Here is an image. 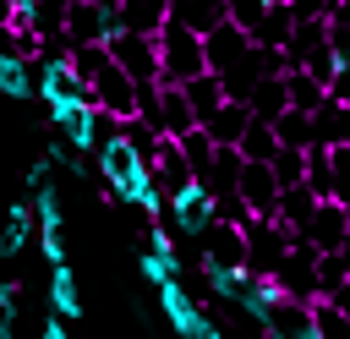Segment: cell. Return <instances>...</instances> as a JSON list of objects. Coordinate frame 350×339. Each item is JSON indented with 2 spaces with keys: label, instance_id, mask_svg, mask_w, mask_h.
Masks as SVG:
<instances>
[{
  "label": "cell",
  "instance_id": "6da1fadb",
  "mask_svg": "<svg viewBox=\"0 0 350 339\" xmlns=\"http://www.w3.org/2000/svg\"><path fill=\"white\" fill-rule=\"evenodd\" d=\"M153 55H159V82H170V87H186V82L208 77V71H202V38H191V33L175 27L170 16H164V27L153 33Z\"/></svg>",
  "mask_w": 350,
  "mask_h": 339
},
{
  "label": "cell",
  "instance_id": "7a4b0ae2",
  "mask_svg": "<svg viewBox=\"0 0 350 339\" xmlns=\"http://www.w3.org/2000/svg\"><path fill=\"white\" fill-rule=\"evenodd\" d=\"M202 273H208V268H202ZM208 290H213L219 301H230L241 317H257V323H262V312L279 301V290H273L268 279L246 273V268H230V273H208Z\"/></svg>",
  "mask_w": 350,
  "mask_h": 339
},
{
  "label": "cell",
  "instance_id": "3957f363",
  "mask_svg": "<svg viewBox=\"0 0 350 339\" xmlns=\"http://www.w3.org/2000/svg\"><path fill=\"white\" fill-rule=\"evenodd\" d=\"M104 55H109V66L115 71H126L137 87H153L159 82V55H153V38L148 33H109L104 38Z\"/></svg>",
  "mask_w": 350,
  "mask_h": 339
},
{
  "label": "cell",
  "instance_id": "277c9868",
  "mask_svg": "<svg viewBox=\"0 0 350 339\" xmlns=\"http://www.w3.org/2000/svg\"><path fill=\"white\" fill-rule=\"evenodd\" d=\"M241 241H246V273H257V279L273 284V268L284 262L290 235H284L273 219H246V224H241Z\"/></svg>",
  "mask_w": 350,
  "mask_h": 339
},
{
  "label": "cell",
  "instance_id": "5b68a950",
  "mask_svg": "<svg viewBox=\"0 0 350 339\" xmlns=\"http://www.w3.org/2000/svg\"><path fill=\"white\" fill-rule=\"evenodd\" d=\"M88 98H93V109L109 115V120H131V115H137V82H131L126 71H115V66H104V71L88 82Z\"/></svg>",
  "mask_w": 350,
  "mask_h": 339
},
{
  "label": "cell",
  "instance_id": "8992f818",
  "mask_svg": "<svg viewBox=\"0 0 350 339\" xmlns=\"http://www.w3.org/2000/svg\"><path fill=\"white\" fill-rule=\"evenodd\" d=\"M202 268L208 273H230V268H246V241H241V224H224L213 219L202 235Z\"/></svg>",
  "mask_w": 350,
  "mask_h": 339
},
{
  "label": "cell",
  "instance_id": "52a82bcc",
  "mask_svg": "<svg viewBox=\"0 0 350 339\" xmlns=\"http://www.w3.org/2000/svg\"><path fill=\"white\" fill-rule=\"evenodd\" d=\"M109 33H120V16H115V11H98V5H88V0H66V27H60L66 49H71V44H104Z\"/></svg>",
  "mask_w": 350,
  "mask_h": 339
},
{
  "label": "cell",
  "instance_id": "ba28073f",
  "mask_svg": "<svg viewBox=\"0 0 350 339\" xmlns=\"http://www.w3.org/2000/svg\"><path fill=\"white\" fill-rule=\"evenodd\" d=\"M312 262H317V252H312L306 241H290L284 262L273 268V290H279L284 301H301V306H312Z\"/></svg>",
  "mask_w": 350,
  "mask_h": 339
},
{
  "label": "cell",
  "instance_id": "9c48e42d",
  "mask_svg": "<svg viewBox=\"0 0 350 339\" xmlns=\"http://www.w3.org/2000/svg\"><path fill=\"white\" fill-rule=\"evenodd\" d=\"M235 197H241L246 219H273V202H279V180H273V170H268V164H241Z\"/></svg>",
  "mask_w": 350,
  "mask_h": 339
},
{
  "label": "cell",
  "instance_id": "30bf717a",
  "mask_svg": "<svg viewBox=\"0 0 350 339\" xmlns=\"http://www.w3.org/2000/svg\"><path fill=\"white\" fill-rule=\"evenodd\" d=\"M159 224H175V230H186V235H202V230L213 224V191H208V186H186L180 197L164 202V219H159Z\"/></svg>",
  "mask_w": 350,
  "mask_h": 339
},
{
  "label": "cell",
  "instance_id": "8fae6325",
  "mask_svg": "<svg viewBox=\"0 0 350 339\" xmlns=\"http://www.w3.org/2000/svg\"><path fill=\"white\" fill-rule=\"evenodd\" d=\"M295 241H306L317 257L345 252V246H350V241H345V208H339V202H317V208H312V219H306V230H301Z\"/></svg>",
  "mask_w": 350,
  "mask_h": 339
},
{
  "label": "cell",
  "instance_id": "7c38bea8",
  "mask_svg": "<svg viewBox=\"0 0 350 339\" xmlns=\"http://www.w3.org/2000/svg\"><path fill=\"white\" fill-rule=\"evenodd\" d=\"M268 339H317V328H312V306H301V301H273L268 312H262V323H257Z\"/></svg>",
  "mask_w": 350,
  "mask_h": 339
},
{
  "label": "cell",
  "instance_id": "4fadbf2b",
  "mask_svg": "<svg viewBox=\"0 0 350 339\" xmlns=\"http://www.w3.org/2000/svg\"><path fill=\"white\" fill-rule=\"evenodd\" d=\"M246 49H252V38H246L241 27H230V22H224V27H213V33L202 38V71H208V77H224Z\"/></svg>",
  "mask_w": 350,
  "mask_h": 339
},
{
  "label": "cell",
  "instance_id": "5bb4252c",
  "mask_svg": "<svg viewBox=\"0 0 350 339\" xmlns=\"http://www.w3.org/2000/svg\"><path fill=\"white\" fill-rule=\"evenodd\" d=\"M148 170H153V186H159V197H164V202H170V197H180L186 186H197L191 164L180 159V148H175L170 137L159 142V153H153V164H148Z\"/></svg>",
  "mask_w": 350,
  "mask_h": 339
},
{
  "label": "cell",
  "instance_id": "9a60e30c",
  "mask_svg": "<svg viewBox=\"0 0 350 339\" xmlns=\"http://www.w3.org/2000/svg\"><path fill=\"white\" fill-rule=\"evenodd\" d=\"M170 22L191 38H208L213 27H224V0H170Z\"/></svg>",
  "mask_w": 350,
  "mask_h": 339
},
{
  "label": "cell",
  "instance_id": "2e32d148",
  "mask_svg": "<svg viewBox=\"0 0 350 339\" xmlns=\"http://www.w3.org/2000/svg\"><path fill=\"white\" fill-rule=\"evenodd\" d=\"M312 208H317V202H312V191H306V186H290V191H279V202H273V224H279V230L295 241V235L306 230Z\"/></svg>",
  "mask_w": 350,
  "mask_h": 339
},
{
  "label": "cell",
  "instance_id": "e0dca14e",
  "mask_svg": "<svg viewBox=\"0 0 350 339\" xmlns=\"http://www.w3.org/2000/svg\"><path fill=\"white\" fill-rule=\"evenodd\" d=\"M115 16H120L126 33H148V38H153V33L164 27V16H170V0H120Z\"/></svg>",
  "mask_w": 350,
  "mask_h": 339
},
{
  "label": "cell",
  "instance_id": "ac0fdd59",
  "mask_svg": "<svg viewBox=\"0 0 350 339\" xmlns=\"http://www.w3.org/2000/svg\"><path fill=\"white\" fill-rule=\"evenodd\" d=\"M49 306L60 317H82V284H77V268L71 262L49 268Z\"/></svg>",
  "mask_w": 350,
  "mask_h": 339
},
{
  "label": "cell",
  "instance_id": "d6986e66",
  "mask_svg": "<svg viewBox=\"0 0 350 339\" xmlns=\"http://www.w3.org/2000/svg\"><path fill=\"white\" fill-rule=\"evenodd\" d=\"M284 109H290V104H284V77H262V82L246 93V115H257V120H268V126H273Z\"/></svg>",
  "mask_w": 350,
  "mask_h": 339
},
{
  "label": "cell",
  "instance_id": "ffe728a7",
  "mask_svg": "<svg viewBox=\"0 0 350 339\" xmlns=\"http://www.w3.org/2000/svg\"><path fill=\"white\" fill-rule=\"evenodd\" d=\"M235 153H241V164H268L273 153H279V142H273V126L268 120H246V131H241V142H235Z\"/></svg>",
  "mask_w": 350,
  "mask_h": 339
},
{
  "label": "cell",
  "instance_id": "44dd1931",
  "mask_svg": "<svg viewBox=\"0 0 350 339\" xmlns=\"http://www.w3.org/2000/svg\"><path fill=\"white\" fill-rule=\"evenodd\" d=\"M284 104L301 109V115H317V109L328 104V93H323V82H312L306 71H284Z\"/></svg>",
  "mask_w": 350,
  "mask_h": 339
},
{
  "label": "cell",
  "instance_id": "7402d4cb",
  "mask_svg": "<svg viewBox=\"0 0 350 339\" xmlns=\"http://www.w3.org/2000/svg\"><path fill=\"white\" fill-rule=\"evenodd\" d=\"M246 120H252V115H246V104H230V98H224V104H219V115H213L202 131L213 137V148H235V142H241V131H246Z\"/></svg>",
  "mask_w": 350,
  "mask_h": 339
},
{
  "label": "cell",
  "instance_id": "603a6c76",
  "mask_svg": "<svg viewBox=\"0 0 350 339\" xmlns=\"http://www.w3.org/2000/svg\"><path fill=\"white\" fill-rule=\"evenodd\" d=\"M27 241H33V213L16 202V208H5V219H0V262H5V257H16Z\"/></svg>",
  "mask_w": 350,
  "mask_h": 339
},
{
  "label": "cell",
  "instance_id": "cb8c5ba5",
  "mask_svg": "<svg viewBox=\"0 0 350 339\" xmlns=\"http://www.w3.org/2000/svg\"><path fill=\"white\" fill-rule=\"evenodd\" d=\"M290 33H295L290 11H284V5H268V11H262V22H257V33H252V44H257V49H284V44H290Z\"/></svg>",
  "mask_w": 350,
  "mask_h": 339
},
{
  "label": "cell",
  "instance_id": "d4e9b609",
  "mask_svg": "<svg viewBox=\"0 0 350 339\" xmlns=\"http://www.w3.org/2000/svg\"><path fill=\"white\" fill-rule=\"evenodd\" d=\"M180 93H186V104H191V120H197V126H208V120L219 115V104H224V93H219V82H213V77H197V82H186Z\"/></svg>",
  "mask_w": 350,
  "mask_h": 339
},
{
  "label": "cell",
  "instance_id": "484cf974",
  "mask_svg": "<svg viewBox=\"0 0 350 339\" xmlns=\"http://www.w3.org/2000/svg\"><path fill=\"white\" fill-rule=\"evenodd\" d=\"M0 98H33V60L0 55Z\"/></svg>",
  "mask_w": 350,
  "mask_h": 339
},
{
  "label": "cell",
  "instance_id": "4316f807",
  "mask_svg": "<svg viewBox=\"0 0 350 339\" xmlns=\"http://www.w3.org/2000/svg\"><path fill=\"white\" fill-rule=\"evenodd\" d=\"M273 142H279V148H295V153H306V148H312V115H301V109H284V115L273 120Z\"/></svg>",
  "mask_w": 350,
  "mask_h": 339
},
{
  "label": "cell",
  "instance_id": "83f0119b",
  "mask_svg": "<svg viewBox=\"0 0 350 339\" xmlns=\"http://www.w3.org/2000/svg\"><path fill=\"white\" fill-rule=\"evenodd\" d=\"M323 33H328V49L334 60H350V0H334L328 16H323Z\"/></svg>",
  "mask_w": 350,
  "mask_h": 339
},
{
  "label": "cell",
  "instance_id": "f1b7e54d",
  "mask_svg": "<svg viewBox=\"0 0 350 339\" xmlns=\"http://www.w3.org/2000/svg\"><path fill=\"white\" fill-rule=\"evenodd\" d=\"M66 66L77 71V82H93V77L109 66V55H104V44H71V49H66Z\"/></svg>",
  "mask_w": 350,
  "mask_h": 339
},
{
  "label": "cell",
  "instance_id": "f546056e",
  "mask_svg": "<svg viewBox=\"0 0 350 339\" xmlns=\"http://www.w3.org/2000/svg\"><path fill=\"white\" fill-rule=\"evenodd\" d=\"M175 148H180V159L191 164V175L202 180V170H208V159H213V137H208L202 126H191L186 137H175Z\"/></svg>",
  "mask_w": 350,
  "mask_h": 339
},
{
  "label": "cell",
  "instance_id": "4dcf8cb0",
  "mask_svg": "<svg viewBox=\"0 0 350 339\" xmlns=\"http://www.w3.org/2000/svg\"><path fill=\"white\" fill-rule=\"evenodd\" d=\"M268 170H273L279 191H290V186H301V180H306V153H295V148H279V153L268 159Z\"/></svg>",
  "mask_w": 350,
  "mask_h": 339
},
{
  "label": "cell",
  "instance_id": "1f68e13d",
  "mask_svg": "<svg viewBox=\"0 0 350 339\" xmlns=\"http://www.w3.org/2000/svg\"><path fill=\"white\" fill-rule=\"evenodd\" d=\"M312 328H317V339H350V317L334 301H312Z\"/></svg>",
  "mask_w": 350,
  "mask_h": 339
},
{
  "label": "cell",
  "instance_id": "d6a6232c",
  "mask_svg": "<svg viewBox=\"0 0 350 339\" xmlns=\"http://www.w3.org/2000/svg\"><path fill=\"white\" fill-rule=\"evenodd\" d=\"M328 153V186H334V202H350V142H334L323 148Z\"/></svg>",
  "mask_w": 350,
  "mask_h": 339
},
{
  "label": "cell",
  "instance_id": "836d02e7",
  "mask_svg": "<svg viewBox=\"0 0 350 339\" xmlns=\"http://www.w3.org/2000/svg\"><path fill=\"white\" fill-rule=\"evenodd\" d=\"M262 11H268V0H224V22H230V27H241L246 38L257 33Z\"/></svg>",
  "mask_w": 350,
  "mask_h": 339
},
{
  "label": "cell",
  "instance_id": "e575fe53",
  "mask_svg": "<svg viewBox=\"0 0 350 339\" xmlns=\"http://www.w3.org/2000/svg\"><path fill=\"white\" fill-rule=\"evenodd\" d=\"M328 5L334 0H284V11H290V22L301 27V22H323L328 16Z\"/></svg>",
  "mask_w": 350,
  "mask_h": 339
},
{
  "label": "cell",
  "instance_id": "d590c367",
  "mask_svg": "<svg viewBox=\"0 0 350 339\" xmlns=\"http://www.w3.org/2000/svg\"><path fill=\"white\" fill-rule=\"evenodd\" d=\"M328 104H339V109H350V60H339L334 66V77H328Z\"/></svg>",
  "mask_w": 350,
  "mask_h": 339
},
{
  "label": "cell",
  "instance_id": "8d00e7d4",
  "mask_svg": "<svg viewBox=\"0 0 350 339\" xmlns=\"http://www.w3.org/2000/svg\"><path fill=\"white\" fill-rule=\"evenodd\" d=\"M38 339H71V334H66V323H55V317H49V323H44V334H38Z\"/></svg>",
  "mask_w": 350,
  "mask_h": 339
},
{
  "label": "cell",
  "instance_id": "74e56055",
  "mask_svg": "<svg viewBox=\"0 0 350 339\" xmlns=\"http://www.w3.org/2000/svg\"><path fill=\"white\" fill-rule=\"evenodd\" d=\"M328 301H334V306H339V312H345V317H350V284H339V290H334V295H328Z\"/></svg>",
  "mask_w": 350,
  "mask_h": 339
},
{
  "label": "cell",
  "instance_id": "f35d334b",
  "mask_svg": "<svg viewBox=\"0 0 350 339\" xmlns=\"http://www.w3.org/2000/svg\"><path fill=\"white\" fill-rule=\"evenodd\" d=\"M11 16H16V5H5V0H0V27H11Z\"/></svg>",
  "mask_w": 350,
  "mask_h": 339
},
{
  "label": "cell",
  "instance_id": "ab89813d",
  "mask_svg": "<svg viewBox=\"0 0 350 339\" xmlns=\"http://www.w3.org/2000/svg\"><path fill=\"white\" fill-rule=\"evenodd\" d=\"M0 339H16V328H11V323H0Z\"/></svg>",
  "mask_w": 350,
  "mask_h": 339
},
{
  "label": "cell",
  "instance_id": "60d3db41",
  "mask_svg": "<svg viewBox=\"0 0 350 339\" xmlns=\"http://www.w3.org/2000/svg\"><path fill=\"white\" fill-rule=\"evenodd\" d=\"M339 208H345V241H350V202H339Z\"/></svg>",
  "mask_w": 350,
  "mask_h": 339
},
{
  "label": "cell",
  "instance_id": "b9f144b4",
  "mask_svg": "<svg viewBox=\"0 0 350 339\" xmlns=\"http://www.w3.org/2000/svg\"><path fill=\"white\" fill-rule=\"evenodd\" d=\"M5 5H33V0H5Z\"/></svg>",
  "mask_w": 350,
  "mask_h": 339
},
{
  "label": "cell",
  "instance_id": "7bdbcfd3",
  "mask_svg": "<svg viewBox=\"0 0 350 339\" xmlns=\"http://www.w3.org/2000/svg\"><path fill=\"white\" fill-rule=\"evenodd\" d=\"M268 5H284V0H268Z\"/></svg>",
  "mask_w": 350,
  "mask_h": 339
}]
</instances>
